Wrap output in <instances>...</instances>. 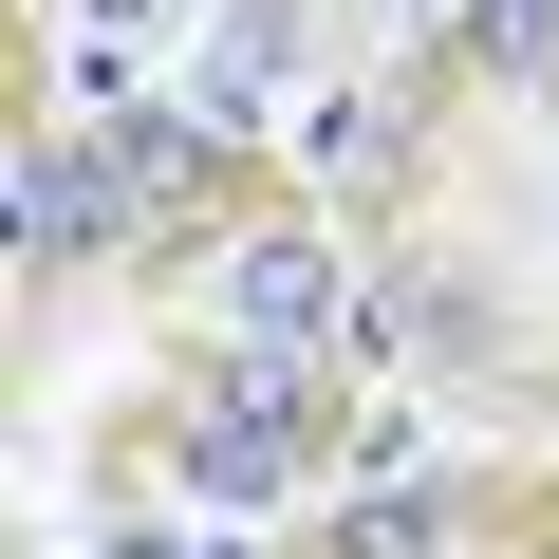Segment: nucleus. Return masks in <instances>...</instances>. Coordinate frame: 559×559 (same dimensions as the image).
Wrapping results in <instances>:
<instances>
[{
	"label": "nucleus",
	"mask_w": 559,
	"mask_h": 559,
	"mask_svg": "<svg viewBox=\"0 0 559 559\" xmlns=\"http://www.w3.org/2000/svg\"><path fill=\"white\" fill-rule=\"evenodd\" d=\"M299 429H318L299 355H242V392L187 429V485H205V503H280V485H299Z\"/></svg>",
	"instance_id": "nucleus-1"
},
{
	"label": "nucleus",
	"mask_w": 559,
	"mask_h": 559,
	"mask_svg": "<svg viewBox=\"0 0 559 559\" xmlns=\"http://www.w3.org/2000/svg\"><path fill=\"white\" fill-rule=\"evenodd\" d=\"M224 318H242V355H299V336H336V261H318L299 224H261V242L224 261Z\"/></svg>",
	"instance_id": "nucleus-2"
},
{
	"label": "nucleus",
	"mask_w": 559,
	"mask_h": 559,
	"mask_svg": "<svg viewBox=\"0 0 559 559\" xmlns=\"http://www.w3.org/2000/svg\"><path fill=\"white\" fill-rule=\"evenodd\" d=\"M131 150H20V242H112Z\"/></svg>",
	"instance_id": "nucleus-3"
},
{
	"label": "nucleus",
	"mask_w": 559,
	"mask_h": 559,
	"mask_svg": "<svg viewBox=\"0 0 559 559\" xmlns=\"http://www.w3.org/2000/svg\"><path fill=\"white\" fill-rule=\"evenodd\" d=\"M280 38H299V0H242V20L205 38V75H187V112H205V131H242V112L280 94Z\"/></svg>",
	"instance_id": "nucleus-4"
},
{
	"label": "nucleus",
	"mask_w": 559,
	"mask_h": 559,
	"mask_svg": "<svg viewBox=\"0 0 559 559\" xmlns=\"http://www.w3.org/2000/svg\"><path fill=\"white\" fill-rule=\"evenodd\" d=\"M392 150H411V112H392V94H318V131H299V168H318V187H392Z\"/></svg>",
	"instance_id": "nucleus-5"
},
{
	"label": "nucleus",
	"mask_w": 559,
	"mask_h": 559,
	"mask_svg": "<svg viewBox=\"0 0 559 559\" xmlns=\"http://www.w3.org/2000/svg\"><path fill=\"white\" fill-rule=\"evenodd\" d=\"M205 150H224L205 112H150V131H131V205H187V187H205Z\"/></svg>",
	"instance_id": "nucleus-6"
},
{
	"label": "nucleus",
	"mask_w": 559,
	"mask_h": 559,
	"mask_svg": "<svg viewBox=\"0 0 559 559\" xmlns=\"http://www.w3.org/2000/svg\"><path fill=\"white\" fill-rule=\"evenodd\" d=\"M466 57H485V75H540V57H559V0H466Z\"/></svg>",
	"instance_id": "nucleus-7"
},
{
	"label": "nucleus",
	"mask_w": 559,
	"mask_h": 559,
	"mask_svg": "<svg viewBox=\"0 0 559 559\" xmlns=\"http://www.w3.org/2000/svg\"><path fill=\"white\" fill-rule=\"evenodd\" d=\"M336 559H429V485H411V466H392V485H373V503H355V540H336Z\"/></svg>",
	"instance_id": "nucleus-8"
}]
</instances>
